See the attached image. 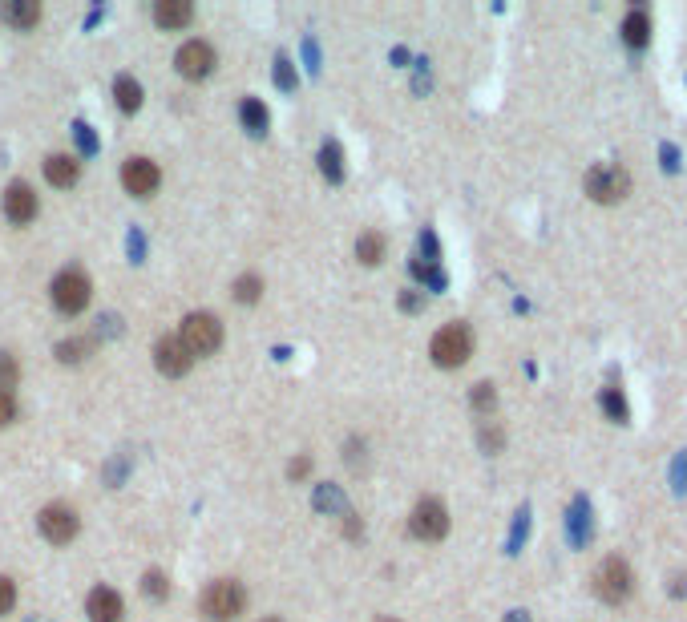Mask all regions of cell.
<instances>
[{"instance_id":"cell-1","label":"cell","mask_w":687,"mask_h":622,"mask_svg":"<svg viewBox=\"0 0 687 622\" xmlns=\"http://www.w3.org/2000/svg\"><path fill=\"white\" fill-rule=\"evenodd\" d=\"M178 340H182V348L190 356H211L223 344V324L211 316V311H190V316L182 320V336Z\"/></svg>"},{"instance_id":"cell-2","label":"cell","mask_w":687,"mask_h":622,"mask_svg":"<svg viewBox=\"0 0 687 622\" xmlns=\"http://www.w3.org/2000/svg\"><path fill=\"white\" fill-rule=\"evenodd\" d=\"M247 606V590L235 582V578H215L207 590H203V614L211 622H231L239 618Z\"/></svg>"},{"instance_id":"cell-3","label":"cell","mask_w":687,"mask_h":622,"mask_svg":"<svg viewBox=\"0 0 687 622\" xmlns=\"http://www.w3.org/2000/svg\"><path fill=\"white\" fill-rule=\"evenodd\" d=\"M433 360L441 364V368H461L465 360H469V352H473V336H469V328L465 324H445L437 336H433Z\"/></svg>"},{"instance_id":"cell-4","label":"cell","mask_w":687,"mask_h":622,"mask_svg":"<svg viewBox=\"0 0 687 622\" xmlns=\"http://www.w3.org/2000/svg\"><path fill=\"white\" fill-rule=\"evenodd\" d=\"M409 530H413V538H421V542H441V538L449 534V509H445L437 497L417 501V509H413V517H409Z\"/></svg>"},{"instance_id":"cell-5","label":"cell","mask_w":687,"mask_h":622,"mask_svg":"<svg viewBox=\"0 0 687 622\" xmlns=\"http://www.w3.org/2000/svg\"><path fill=\"white\" fill-rule=\"evenodd\" d=\"M586 194L595 202H619L631 194V174L623 166H595L586 174Z\"/></svg>"},{"instance_id":"cell-6","label":"cell","mask_w":687,"mask_h":622,"mask_svg":"<svg viewBox=\"0 0 687 622\" xmlns=\"http://www.w3.org/2000/svg\"><path fill=\"white\" fill-rule=\"evenodd\" d=\"M89 291L93 287H89V279L81 271H61L53 279V303H57V311H65V316H77V311H85Z\"/></svg>"},{"instance_id":"cell-7","label":"cell","mask_w":687,"mask_h":622,"mask_svg":"<svg viewBox=\"0 0 687 622\" xmlns=\"http://www.w3.org/2000/svg\"><path fill=\"white\" fill-rule=\"evenodd\" d=\"M595 594L603 602H623L631 594V570L623 558H607L599 570H595Z\"/></svg>"},{"instance_id":"cell-8","label":"cell","mask_w":687,"mask_h":622,"mask_svg":"<svg viewBox=\"0 0 687 622\" xmlns=\"http://www.w3.org/2000/svg\"><path fill=\"white\" fill-rule=\"evenodd\" d=\"M37 526H41V534H45L53 546H65V542L77 538V513H73L69 505H45L41 517H37Z\"/></svg>"},{"instance_id":"cell-9","label":"cell","mask_w":687,"mask_h":622,"mask_svg":"<svg viewBox=\"0 0 687 622\" xmlns=\"http://www.w3.org/2000/svg\"><path fill=\"white\" fill-rule=\"evenodd\" d=\"M174 65H178V73L190 77V81L211 77V69H215V49H211L207 41H186V45L178 49Z\"/></svg>"},{"instance_id":"cell-10","label":"cell","mask_w":687,"mask_h":622,"mask_svg":"<svg viewBox=\"0 0 687 622\" xmlns=\"http://www.w3.org/2000/svg\"><path fill=\"white\" fill-rule=\"evenodd\" d=\"M158 182H162V170H158L150 158H130V162L122 166V186H126L130 194H138V198H150V194L158 190Z\"/></svg>"},{"instance_id":"cell-11","label":"cell","mask_w":687,"mask_h":622,"mask_svg":"<svg viewBox=\"0 0 687 622\" xmlns=\"http://www.w3.org/2000/svg\"><path fill=\"white\" fill-rule=\"evenodd\" d=\"M85 614H89V622H122L126 602H122V594L110 590V586H93L89 598H85Z\"/></svg>"},{"instance_id":"cell-12","label":"cell","mask_w":687,"mask_h":622,"mask_svg":"<svg viewBox=\"0 0 687 622\" xmlns=\"http://www.w3.org/2000/svg\"><path fill=\"white\" fill-rule=\"evenodd\" d=\"M154 364H158V372H166V376H186L190 364H194V356L182 348L178 336H166V340L154 344Z\"/></svg>"},{"instance_id":"cell-13","label":"cell","mask_w":687,"mask_h":622,"mask_svg":"<svg viewBox=\"0 0 687 622\" xmlns=\"http://www.w3.org/2000/svg\"><path fill=\"white\" fill-rule=\"evenodd\" d=\"M5 215L13 219V223H33L37 219V190L29 186V182H13L9 190H5Z\"/></svg>"},{"instance_id":"cell-14","label":"cell","mask_w":687,"mask_h":622,"mask_svg":"<svg viewBox=\"0 0 687 622\" xmlns=\"http://www.w3.org/2000/svg\"><path fill=\"white\" fill-rule=\"evenodd\" d=\"M0 21L5 25H13V29H37V21H41V5L37 0H9L5 9H0Z\"/></svg>"},{"instance_id":"cell-15","label":"cell","mask_w":687,"mask_h":622,"mask_svg":"<svg viewBox=\"0 0 687 622\" xmlns=\"http://www.w3.org/2000/svg\"><path fill=\"white\" fill-rule=\"evenodd\" d=\"M154 21L162 29H186L194 21V9H190V0H158V5H154Z\"/></svg>"},{"instance_id":"cell-16","label":"cell","mask_w":687,"mask_h":622,"mask_svg":"<svg viewBox=\"0 0 687 622\" xmlns=\"http://www.w3.org/2000/svg\"><path fill=\"white\" fill-rule=\"evenodd\" d=\"M77 174H81V166H77L73 154H49V158H45V178H49L53 186H73Z\"/></svg>"},{"instance_id":"cell-17","label":"cell","mask_w":687,"mask_h":622,"mask_svg":"<svg viewBox=\"0 0 687 622\" xmlns=\"http://www.w3.org/2000/svg\"><path fill=\"white\" fill-rule=\"evenodd\" d=\"M114 97H118V110H126V114L142 110V85H138L134 77H118V85H114Z\"/></svg>"},{"instance_id":"cell-18","label":"cell","mask_w":687,"mask_h":622,"mask_svg":"<svg viewBox=\"0 0 687 622\" xmlns=\"http://www.w3.org/2000/svg\"><path fill=\"white\" fill-rule=\"evenodd\" d=\"M356 259L368 263V267H376V263L384 259V235H376V231L360 235V239H356Z\"/></svg>"},{"instance_id":"cell-19","label":"cell","mask_w":687,"mask_h":622,"mask_svg":"<svg viewBox=\"0 0 687 622\" xmlns=\"http://www.w3.org/2000/svg\"><path fill=\"white\" fill-rule=\"evenodd\" d=\"M239 118H243V126H247L251 134H263V130H267V110H263V101H255V97L243 101Z\"/></svg>"},{"instance_id":"cell-20","label":"cell","mask_w":687,"mask_h":622,"mask_svg":"<svg viewBox=\"0 0 687 622\" xmlns=\"http://www.w3.org/2000/svg\"><path fill=\"white\" fill-rule=\"evenodd\" d=\"M647 37H651V33H647V17H643V13H631V17L623 21V41H627V45H647Z\"/></svg>"},{"instance_id":"cell-21","label":"cell","mask_w":687,"mask_h":622,"mask_svg":"<svg viewBox=\"0 0 687 622\" xmlns=\"http://www.w3.org/2000/svg\"><path fill=\"white\" fill-rule=\"evenodd\" d=\"M231 291H235V299H239V303H255V299H259V291H263V279H259V275H239Z\"/></svg>"},{"instance_id":"cell-22","label":"cell","mask_w":687,"mask_h":622,"mask_svg":"<svg viewBox=\"0 0 687 622\" xmlns=\"http://www.w3.org/2000/svg\"><path fill=\"white\" fill-rule=\"evenodd\" d=\"M320 170H324L332 182L344 178V170H340V146H336V142H328V146L320 150Z\"/></svg>"},{"instance_id":"cell-23","label":"cell","mask_w":687,"mask_h":622,"mask_svg":"<svg viewBox=\"0 0 687 622\" xmlns=\"http://www.w3.org/2000/svg\"><path fill=\"white\" fill-rule=\"evenodd\" d=\"M469 400H473L477 412H489V408H494V400H498V392H494V384H477Z\"/></svg>"},{"instance_id":"cell-24","label":"cell","mask_w":687,"mask_h":622,"mask_svg":"<svg viewBox=\"0 0 687 622\" xmlns=\"http://www.w3.org/2000/svg\"><path fill=\"white\" fill-rule=\"evenodd\" d=\"M85 352H89V340H69V344H61V348H57V356H61L65 364L85 360Z\"/></svg>"},{"instance_id":"cell-25","label":"cell","mask_w":687,"mask_h":622,"mask_svg":"<svg viewBox=\"0 0 687 622\" xmlns=\"http://www.w3.org/2000/svg\"><path fill=\"white\" fill-rule=\"evenodd\" d=\"M17 384V360L0 352V392H9Z\"/></svg>"},{"instance_id":"cell-26","label":"cell","mask_w":687,"mask_h":622,"mask_svg":"<svg viewBox=\"0 0 687 622\" xmlns=\"http://www.w3.org/2000/svg\"><path fill=\"white\" fill-rule=\"evenodd\" d=\"M17 606V582L13 578H0V618Z\"/></svg>"},{"instance_id":"cell-27","label":"cell","mask_w":687,"mask_h":622,"mask_svg":"<svg viewBox=\"0 0 687 622\" xmlns=\"http://www.w3.org/2000/svg\"><path fill=\"white\" fill-rule=\"evenodd\" d=\"M142 586H146V594H150V598H166V594H170V586H166V578H162L158 570H150Z\"/></svg>"},{"instance_id":"cell-28","label":"cell","mask_w":687,"mask_h":622,"mask_svg":"<svg viewBox=\"0 0 687 622\" xmlns=\"http://www.w3.org/2000/svg\"><path fill=\"white\" fill-rule=\"evenodd\" d=\"M603 404L611 408V417H615V421H623V417H627V408H623V396H619L615 388H607V392H603Z\"/></svg>"},{"instance_id":"cell-29","label":"cell","mask_w":687,"mask_h":622,"mask_svg":"<svg viewBox=\"0 0 687 622\" xmlns=\"http://www.w3.org/2000/svg\"><path fill=\"white\" fill-rule=\"evenodd\" d=\"M13 417H17L13 396H9V392H0V425H13Z\"/></svg>"},{"instance_id":"cell-30","label":"cell","mask_w":687,"mask_h":622,"mask_svg":"<svg viewBox=\"0 0 687 622\" xmlns=\"http://www.w3.org/2000/svg\"><path fill=\"white\" fill-rule=\"evenodd\" d=\"M263 622H279V618H263Z\"/></svg>"}]
</instances>
